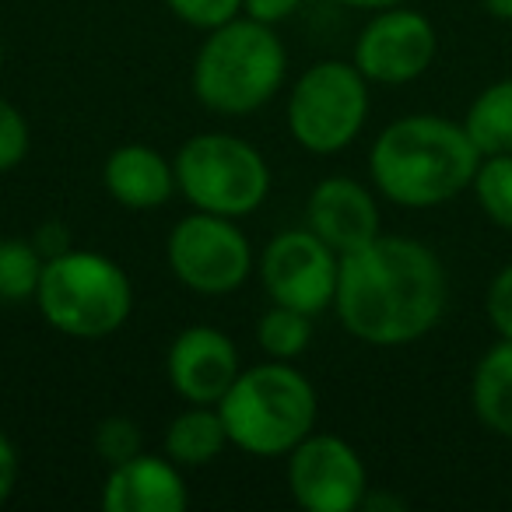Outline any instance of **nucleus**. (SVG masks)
Listing matches in <instances>:
<instances>
[{
  "label": "nucleus",
  "instance_id": "7",
  "mask_svg": "<svg viewBox=\"0 0 512 512\" xmlns=\"http://www.w3.org/2000/svg\"><path fill=\"white\" fill-rule=\"evenodd\" d=\"M369 78L355 64L320 60L288 95V130L313 155H337L365 127Z\"/></svg>",
  "mask_w": 512,
  "mask_h": 512
},
{
  "label": "nucleus",
  "instance_id": "25",
  "mask_svg": "<svg viewBox=\"0 0 512 512\" xmlns=\"http://www.w3.org/2000/svg\"><path fill=\"white\" fill-rule=\"evenodd\" d=\"M484 309H488V320L498 330V337H512V264L502 267L488 285Z\"/></svg>",
  "mask_w": 512,
  "mask_h": 512
},
{
  "label": "nucleus",
  "instance_id": "27",
  "mask_svg": "<svg viewBox=\"0 0 512 512\" xmlns=\"http://www.w3.org/2000/svg\"><path fill=\"white\" fill-rule=\"evenodd\" d=\"M18 484V453H15V442L8 435L0 432V505L8 502L11 491Z\"/></svg>",
  "mask_w": 512,
  "mask_h": 512
},
{
  "label": "nucleus",
  "instance_id": "12",
  "mask_svg": "<svg viewBox=\"0 0 512 512\" xmlns=\"http://www.w3.org/2000/svg\"><path fill=\"white\" fill-rule=\"evenodd\" d=\"M165 372L190 404H218L239 379V351L232 337L214 327H190L172 341Z\"/></svg>",
  "mask_w": 512,
  "mask_h": 512
},
{
  "label": "nucleus",
  "instance_id": "6",
  "mask_svg": "<svg viewBox=\"0 0 512 512\" xmlns=\"http://www.w3.org/2000/svg\"><path fill=\"white\" fill-rule=\"evenodd\" d=\"M176 183L197 211L242 218L271 190V169L249 141L232 134H197L176 155Z\"/></svg>",
  "mask_w": 512,
  "mask_h": 512
},
{
  "label": "nucleus",
  "instance_id": "28",
  "mask_svg": "<svg viewBox=\"0 0 512 512\" xmlns=\"http://www.w3.org/2000/svg\"><path fill=\"white\" fill-rule=\"evenodd\" d=\"M362 509H372V512H379V509L404 512V498H393V495H369V491H365V498H362Z\"/></svg>",
  "mask_w": 512,
  "mask_h": 512
},
{
  "label": "nucleus",
  "instance_id": "14",
  "mask_svg": "<svg viewBox=\"0 0 512 512\" xmlns=\"http://www.w3.org/2000/svg\"><path fill=\"white\" fill-rule=\"evenodd\" d=\"M190 502L176 463L162 456H130L116 463L102 484V509L106 512H183Z\"/></svg>",
  "mask_w": 512,
  "mask_h": 512
},
{
  "label": "nucleus",
  "instance_id": "31",
  "mask_svg": "<svg viewBox=\"0 0 512 512\" xmlns=\"http://www.w3.org/2000/svg\"><path fill=\"white\" fill-rule=\"evenodd\" d=\"M0 64H4V39H0Z\"/></svg>",
  "mask_w": 512,
  "mask_h": 512
},
{
  "label": "nucleus",
  "instance_id": "10",
  "mask_svg": "<svg viewBox=\"0 0 512 512\" xmlns=\"http://www.w3.org/2000/svg\"><path fill=\"white\" fill-rule=\"evenodd\" d=\"M288 488L309 512H355L369 491L365 463L337 435L309 432L288 453Z\"/></svg>",
  "mask_w": 512,
  "mask_h": 512
},
{
  "label": "nucleus",
  "instance_id": "24",
  "mask_svg": "<svg viewBox=\"0 0 512 512\" xmlns=\"http://www.w3.org/2000/svg\"><path fill=\"white\" fill-rule=\"evenodd\" d=\"M25 155H29V123L8 99H0V172L15 169Z\"/></svg>",
  "mask_w": 512,
  "mask_h": 512
},
{
  "label": "nucleus",
  "instance_id": "30",
  "mask_svg": "<svg viewBox=\"0 0 512 512\" xmlns=\"http://www.w3.org/2000/svg\"><path fill=\"white\" fill-rule=\"evenodd\" d=\"M348 8H372V11H383V8H397L404 0H341Z\"/></svg>",
  "mask_w": 512,
  "mask_h": 512
},
{
  "label": "nucleus",
  "instance_id": "29",
  "mask_svg": "<svg viewBox=\"0 0 512 512\" xmlns=\"http://www.w3.org/2000/svg\"><path fill=\"white\" fill-rule=\"evenodd\" d=\"M484 11H488L491 18L512 22V0H484Z\"/></svg>",
  "mask_w": 512,
  "mask_h": 512
},
{
  "label": "nucleus",
  "instance_id": "22",
  "mask_svg": "<svg viewBox=\"0 0 512 512\" xmlns=\"http://www.w3.org/2000/svg\"><path fill=\"white\" fill-rule=\"evenodd\" d=\"M95 449L109 467L127 463L130 456L141 453V432L130 418H106L95 428Z\"/></svg>",
  "mask_w": 512,
  "mask_h": 512
},
{
  "label": "nucleus",
  "instance_id": "1",
  "mask_svg": "<svg viewBox=\"0 0 512 512\" xmlns=\"http://www.w3.org/2000/svg\"><path fill=\"white\" fill-rule=\"evenodd\" d=\"M446 288V267L425 242L376 235L341 256L334 306L351 337L376 348H400L442 320Z\"/></svg>",
  "mask_w": 512,
  "mask_h": 512
},
{
  "label": "nucleus",
  "instance_id": "26",
  "mask_svg": "<svg viewBox=\"0 0 512 512\" xmlns=\"http://www.w3.org/2000/svg\"><path fill=\"white\" fill-rule=\"evenodd\" d=\"M302 8V0H242V11L256 22L278 25L285 18H292Z\"/></svg>",
  "mask_w": 512,
  "mask_h": 512
},
{
  "label": "nucleus",
  "instance_id": "15",
  "mask_svg": "<svg viewBox=\"0 0 512 512\" xmlns=\"http://www.w3.org/2000/svg\"><path fill=\"white\" fill-rule=\"evenodd\" d=\"M106 190L113 193L116 204L130 207V211H155L176 190V165L165 162L148 144H123L106 158Z\"/></svg>",
  "mask_w": 512,
  "mask_h": 512
},
{
  "label": "nucleus",
  "instance_id": "9",
  "mask_svg": "<svg viewBox=\"0 0 512 512\" xmlns=\"http://www.w3.org/2000/svg\"><path fill=\"white\" fill-rule=\"evenodd\" d=\"M337 267L341 256L313 232H281L267 242L260 256V278L278 306H292L299 313H323L337 295Z\"/></svg>",
  "mask_w": 512,
  "mask_h": 512
},
{
  "label": "nucleus",
  "instance_id": "2",
  "mask_svg": "<svg viewBox=\"0 0 512 512\" xmlns=\"http://www.w3.org/2000/svg\"><path fill=\"white\" fill-rule=\"evenodd\" d=\"M481 151L463 123L418 113L393 120L376 137L369 169L379 193L400 207H439L474 186Z\"/></svg>",
  "mask_w": 512,
  "mask_h": 512
},
{
  "label": "nucleus",
  "instance_id": "4",
  "mask_svg": "<svg viewBox=\"0 0 512 512\" xmlns=\"http://www.w3.org/2000/svg\"><path fill=\"white\" fill-rule=\"evenodd\" d=\"M288 71V53L267 22L232 18L211 29L193 64V92L207 109L242 116L274 99Z\"/></svg>",
  "mask_w": 512,
  "mask_h": 512
},
{
  "label": "nucleus",
  "instance_id": "23",
  "mask_svg": "<svg viewBox=\"0 0 512 512\" xmlns=\"http://www.w3.org/2000/svg\"><path fill=\"white\" fill-rule=\"evenodd\" d=\"M165 4H169V11L176 18H183L186 25L204 32L232 22L242 11V0H165Z\"/></svg>",
  "mask_w": 512,
  "mask_h": 512
},
{
  "label": "nucleus",
  "instance_id": "8",
  "mask_svg": "<svg viewBox=\"0 0 512 512\" xmlns=\"http://www.w3.org/2000/svg\"><path fill=\"white\" fill-rule=\"evenodd\" d=\"M169 267L190 292L232 295L246 285L253 271L249 239L232 218L211 211H193L169 235Z\"/></svg>",
  "mask_w": 512,
  "mask_h": 512
},
{
  "label": "nucleus",
  "instance_id": "20",
  "mask_svg": "<svg viewBox=\"0 0 512 512\" xmlns=\"http://www.w3.org/2000/svg\"><path fill=\"white\" fill-rule=\"evenodd\" d=\"M256 341H260V348L271 358L292 362V358H299L302 351L309 348V341H313L309 313H299V309L278 306V302H274V309H267L260 327H256Z\"/></svg>",
  "mask_w": 512,
  "mask_h": 512
},
{
  "label": "nucleus",
  "instance_id": "21",
  "mask_svg": "<svg viewBox=\"0 0 512 512\" xmlns=\"http://www.w3.org/2000/svg\"><path fill=\"white\" fill-rule=\"evenodd\" d=\"M474 193H477L481 211L488 214L498 228L512 232V151L481 158L477 176H474Z\"/></svg>",
  "mask_w": 512,
  "mask_h": 512
},
{
  "label": "nucleus",
  "instance_id": "13",
  "mask_svg": "<svg viewBox=\"0 0 512 512\" xmlns=\"http://www.w3.org/2000/svg\"><path fill=\"white\" fill-rule=\"evenodd\" d=\"M309 228L334 249L337 256L355 253L379 232V207L362 183L348 176H330L313 190L306 204Z\"/></svg>",
  "mask_w": 512,
  "mask_h": 512
},
{
  "label": "nucleus",
  "instance_id": "17",
  "mask_svg": "<svg viewBox=\"0 0 512 512\" xmlns=\"http://www.w3.org/2000/svg\"><path fill=\"white\" fill-rule=\"evenodd\" d=\"M228 446V428L218 404H190L165 432V453L176 467H207Z\"/></svg>",
  "mask_w": 512,
  "mask_h": 512
},
{
  "label": "nucleus",
  "instance_id": "16",
  "mask_svg": "<svg viewBox=\"0 0 512 512\" xmlns=\"http://www.w3.org/2000/svg\"><path fill=\"white\" fill-rule=\"evenodd\" d=\"M470 400L488 432L512 439V337H502L481 355L470 383Z\"/></svg>",
  "mask_w": 512,
  "mask_h": 512
},
{
  "label": "nucleus",
  "instance_id": "19",
  "mask_svg": "<svg viewBox=\"0 0 512 512\" xmlns=\"http://www.w3.org/2000/svg\"><path fill=\"white\" fill-rule=\"evenodd\" d=\"M46 256L36 242L4 239L0 242V302H25L36 299L43 281Z\"/></svg>",
  "mask_w": 512,
  "mask_h": 512
},
{
  "label": "nucleus",
  "instance_id": "5",
  "mask_svg": "<svg viewBox=\"0 0 512 512\" xmlns=\"http://www.w3.org/2000/svg\"><path fill=\"white\" fill-rule=\"evenodd\" d=\"M39 313L67 337H109L127 323L134 288L116 260L92 249H64L50 256L39 281Z\"/></svg>",
  "mask_w": 512,
  "mask_h": 512
},
{
  "label": "nucleus",
  "instance_id": "11",
  "mask_svg": "<svg viewBox=\"0 0 512 512\" xmlns=\"http://www.w3.org/2000/svg\"><path fill=\"white\" fill-rule=\"evenodd\" d=\"M439 39L425 15L383 8L355 43V67L376 85H407L432 67Z\"/></svg>",
  "mask_w": 512,
  "mask_h": 512
},
{
  "label": "nucleus",
  "instance_id": "18",
  "mask_svg": "<svg viewBox=\"0 0 512 512\" xmlns=\"http://www.w3.org/2000/svg\"><path fill=\"white\" fill-rule=\"evenodd\" d=\"M463 130L481 151V158L512 151V78L495 81L470 102Z\"/></svg>",
  "mask_w": 512,
  "mask_h": 512
},
{
  "label": "nucleus",
  "instance_id": "3",
  "mask_svg": "<svg viewBox=\"0 0 512 512\" xmlns=\"http://www.w3.org/2000/svg\"><path fill=\"white\" fill-rule=\"evenodd\" d=\"M228 442L242 453L271 460L285 456L313 432L316 390L288 362H267L239 372L232 390L218 400Z\"/></svg>",
  "mask_w": 512,
  "mask_h": 512
}]
</instances>
